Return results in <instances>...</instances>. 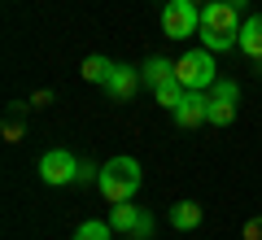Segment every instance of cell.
Wrapping results in <instances>:
<instances>
[{
	"label": "cell",
	"mask_w": 262,
	"mask_h": 240,
	"mask_svg": "<svg viewBox=\"0 0 262 240\" xmlns=\"http://www.w3.org/2000/svg\"><path fill=\"white\" fill-rule=\"evenodd\" d=\"M210 114V92H184V101L170 110V118L179 122V127H201Z\"/></svg>",
	"instance_id": "7"
},
{
	"label": "cell",
	"mask_w": 262,
	"mask_h": 240,
	"mask_svg": "<svg viewBox=\"0 0 262 240\" xmlns=\"http://www.w3.org/2000/svg\"><path fill=\"white\" fill-rule=\"evenodd\" d=\"M140 162L136 157H110L101 166V179H96V192L105 197L110 205H118V201H131V197L140 192Z\"/></svg>",
	"instance_id": "1"
},
{
	"label": "cell",
	"mask_w": 262,
	"mask_h": 240,
	"mask_svg": "<svg viewBox=\"0 0 262 240\" xmlns=\"http://www.w3.org/2000/svg\"><path fill=\"white\" fill-rule=\"evenodd\" d=\"M236 105H241V88H236L232 79H219V83L210 88V114H206V122L227 127V122L236 118Z\"/></svg>",
	"instance_id": "6"
},
{
	"label": "cell",
	"mask_w": 262,
	"mask_h": 240,
	"mask_svg": "<svg viewBox=\"0 0 262 240\" xmlns=\"http://www.w3.org/2000/svg\"><path fill=\"white\" fill-rule=\"evenodd\" d=\"M236 48H241L249 61L262 57V13H253V18L241 22V31H236Z\"/></svg>",
	"instance_id": "10"
},
{
	"label": "cell",
	"mask_w": 262,
	"mask_h": 240,
	"mask_svg": "<svg viewBox=\"0 0 262 240\" xmlns=\"http://www.w3.org/2000/svg\"><path fill=\"white\" fill-rule=\"evenodd\" d=\"M236 5L232 0H210V5H201V27L206 31H241L236 27Z\"/></svg>",
	"instance_id": "8"
},
{
	"label": "cell",
	"mask_w": 262,
	"mask_h": 240,
	"mask_svg": "<svg viewBox=\"0 0 262 240\" xmlns=\"http://www.w3.org/2000/svg\"><path fill=\"white\" fill-rule=\"evenodd\" d=\"M140 79H144L149 88L166 83V79H175V61H166V57H149V61L140 66Z\"/></svg>",
	"instance_id": "12"
},
{
	"label": "cell",
	"mask_w": 262,
	"mask_h": 240,
	"mask_svg": "<svg viewBox=\"0 0 262 240\" xmlns=\"http://www.w3.org/2000/svg\"><path fill=\"white\" fill-rule=\"evenodd\" d=\"M140 70H136V66H114V74L110 79H105V92L114 96V101H131V96L140 92Z\"/></svg>",
	"instance_id": "9"
},
{
	"label": "cell",
	"mask_w": 262,
	"mask_h": 240,
	"mask_svg": "<svg viewBox=\"0 0 262 240\" xmlns=\"http://www.w3.org/2000/svg\"><path fill=\"white\" fill-rule=\"evenodd\" d=\"M253 70H258V74H262V57H258V61H253Z\"/></svg>",
	"instance_id": "20"
},
{
	"label": "cell",
	"mask_w": 262,
	"mask_h": 240,
	"mask_svg": "<svg viewBox=\"0 0 262 240\" xmlns=\"http://www.w3.org/2000/svg\"><path fill=\"white\" fill-rule=\"evenodd\" d=\"M184 92H188V88L179 83V79H166V83H158V88H153V101H158L162 110H175V105L184 101Z\"/></svg>",
	"instance_id": "13"
},
{
	"label": "cell",
	"mask_w": 262,
	"mask_h": 240,
	"mask_svg": "<svg viewBox=\"0 0 262 240\" xmlns=\"http://www.w3.org/2000/svg\"><path fill=\"white\" fill-rule=\"evenodd\" d=\"M166 219H170V227L192 231V227H201V205H196V201H179V205L166 210Z\"/></svg>",
	"instance_id": "11"
},
{
	"label": "cell",
	"mask_w": 262,
	"mask_h": 240,
	"mask_svg": "<svg viewBox=\"0 0 262 240\" xmlns=\"http://www.w3.org/2000/svg\"><path fill=\"white\" fill-rule=\"evenodd\" d=\"M245 240H262V219H249V223H245Z\"/></svg>",
	"instance_id": "19"
},
{
	"label": "cell",
	"mask_w": 262,
	"mask_h": 240,
	"mask_svg": "<svg viewBox=\"0 0 262 240\" xmlns=\"http://www.w3.org/2000/svg\"><path fill=\"white\" fill-rule=\"evenodd\" d=\"M201 48H210V53H227V48H236V31H206V27H201Z\"/></svg>",
	"instance_id": "15"
},
{
	"label": "cell",
	"mask_w": 262,
	"mask_h": 240,
	"mask_svg": "<svg viewBox=\"0 0 262 240\" xmlns=\"http://www.w3.org/2000/svg\"><path fill=\"white\" fill-rule=\"evenodd\" d=\"M110 227L127 231V236H136V240H149L153 236V214L140 210V205H131V201H118L110 210Z\"/></svg>",
	"instance_id": "5"
},
{
	"label": "cell",
	"mask_w": 262,
	"mask_h": 240,
	"mask_svg": "<svg viewBox=\"0 0 262 240\" xmlns=\"http://www.w3.org/2000/svg\"><path fill=\"white\" fill-rule=\"evenodd\" d=\"M5 140H9V144H13V140H22V122H18V118L5 122Z\"/></svg>",
	"instance_id": "18"
},
{
	"label": "cell",
	"mask_w": 262,
	"mask_h": 240,
	"mask_svg": "<svg viewBox=\"0 0 262 240\" xmlns=\"http://www.w3.org/2000/svg\"><path fill=\"white\" fill-rule=\"evenodd\" d=\"M162 31L166 39H188L201 31V9H196L192 0H166L162 5Z\"/></svg>",
	"instance_id": "3"
},
{
	"label": "cell",
	"mask_w": 262,
	"mask_h": 240,
	"mask_svg": "<svg viewBox=\"0 0 262 240\" xmlns=\"http://www.w3.org/2000/svg\"><path fill=\"white\" fill-rule=\"evenodd\" d=\"M192 5H196V0H192Z\"/></svg>",
	"instance_id": "21"
},
{
	"label": "cell",
	"mask_w": 262,
	"mask_h": 240,
	"mask_svg": "<svg viewBox=\"0 0 262 240\" xmlns=\"http://www.w3.org/2000/svg\"><path fill=\"white\" fill-rule=\"evenodd\" d=\"M96 179H101V170L88 166V162H79V179H75V184H96Z\"/></svg>",
	"instance_id": "17"
},
{
	"label": "cell",
	"mask_w": 262,
	"mask_h": 240,
	"mask_svg": "<svg viewBox=\"0 0 262 240\" xmlns=\"http://www.w3.org/2000/svg\"><path fill=\"white\" fill-rule=\"evenodd\" d=\"M39 179H44L48 188H66L79 179V157L70 153V148H48L44 157H39Z\"/></svg>",
	"instance_id": "4"
},
{
	"label": "cell",
	"mask_w": 262,
	"mask_h": 240,
	"mask_svg": "<svg viewBox=\"0 0 262 240\" xmlns=\"http://www.w3.org/2000/svg\"><path fill=\"white\" fill-rule=\"evenodd\" d=\"M79 74H83L88 83H101V88H105V79L114 74V61H110V57H88V61H83V70H79Z\"/></svg>",
	"instance_id": "14"
},
{
	"label": "cell",
	"mask_w": 262,
	"mask_h": 240,
	"mask_svg": "<svg viewBox=\"0 0 262 240\" xmlns=\"http://www.w3.org/2000/svg\"><path fill=\"white\" fill-rule=\"evenodd\" d=\"M110 236H114V227H110V223H101V219L79 223V231H75V240H110Z\"/></svg>",
	"instance_id": "16"
},
{
	"label": "cell",
	"mask_w": 262,
	"mask_h": 240,
	"mask_svg": "<svg viewBox=\"0 0 262 240\" xmlns=\"http://www.w3.org/2000/svg\"><path fill=\"white\" fill-rule=\"evenodd\" d=\"M175 79L188 88V92H210L219 83V66H214V53L210 48H192L175 61Z\"/></svg>",
	"instance_id": "2"
}]
</instances>
